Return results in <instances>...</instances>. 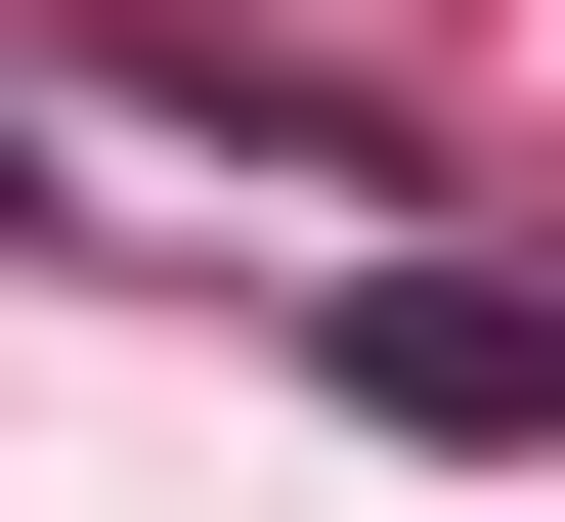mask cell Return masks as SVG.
<instances>
[{"label":"cell","mask_w":565,"mask_h":522,"mask_svg":"<svg viewBox=\"0 0 565 522\" xmlns=\"http://www.w3.org/2000/svg\"><path fill=\"white\" fill-rule=\"evenodd\" d=\"M305 349H349V436H435V479H522V436H565V262H522V219H435V262H349Z\"/></svg>","instance_id":"6da1fadb"}]
</instances>
